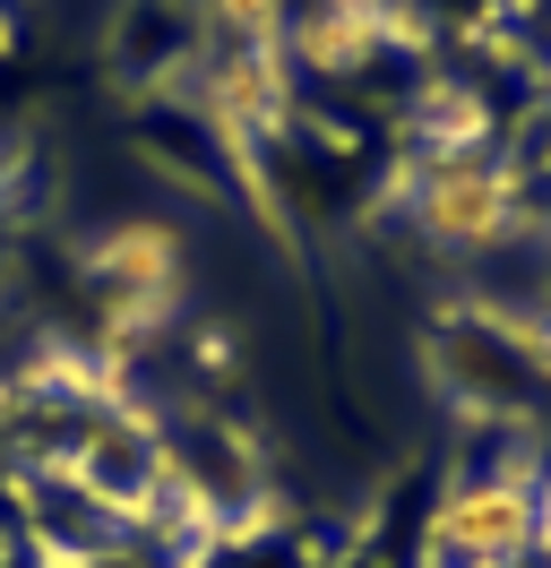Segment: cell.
<instances>
[{
	"instance_id": "cell-1",
	"label": "cell",
	"mask_w": 551,
	"mask_h": 568,
	"mask_svg": "<svg viewBox=\"0 0 551 568\" xmlns=\"http://www.w3.org/2000/svg\"><path fill=\"white\" fill-rule=\"evenodd\" d=\"M413 233L431 250L482 258V250H509L525 233V173L491 146H457V155H422L413 181Z\"/></svg>"
},
{
	"instance_id": "cell-2",
	"label": "cell",
	"mask_w": 551,
	"mask_h": 568,
	"mask_svg": "<svg viewBox=\"0 0 551 568\" xmlns=\"http://www.w3.org/2000/svg\"><path fill=\"white\" fill-rule=\"evenodd\" d=\"M87 284H96V311L112 336H130V327H156L181 311V293H190V250L172 224H121L112 242L87 258Z\"/></svg>"
},
{
	"instance_id": "cell-3",
	"label": "cell",
	"mask_w": 551,
	"mask_h": 568,
	"mask_svg": "<svg viewBox=\"0 0 551 568\" xmlns=\"http://www.w3.org/2000/svg\"><path fill=\"white\" fill-rule=\"evenodd\" d=\"M199 112L207 130L224 139L241 173H259V146L284 130V112H293V70H284V52H207L199 70Z\"/></svg>"
},
{
	"instance_id": "cell-4",
	"label": "cell",
	"mask_w": 551,
	"mask_h": 568,
	"mask_svg": "<svg viewBox=\"0 0 551 568\" xmlns=\"http://www.w3.org/2000/svg\"><path fill=\"white\" fill-rule=\"evenodd\" d=\"M431 542H440V551H457L465 568H509L517 551L534 542V491H525V483H509V474L465 483V491L431 517Z\"/></svg>"
},
{
	"instance_id": "cell-5",
	"label": "cell",
	"mask_w": 551,
	"mask_h": 568,
	"mask_svg": "<svg viewBox=\"0 0 551 568\" xmlns=\"http://www.w3.org/2000/svg\"><path fill=\"white\" fill-rule=\"evenodd\" d=\"M207 52H284L293 36V0H199Z\"/></svg>"
},
{
	"instance_id": "cell-6",
	"label": "cell",
	"mask_w": 551,
	"mask_h": 568,
	"mask_svg": "<svg viewBox=\"0 0 551 568\" xmlns=\"http://www.w3.org/2000/svg\"><path fill=\"white\" fill-rule=\"evenodd\" d=\"M491 327H500V336L517 345V362H525L534 379H551V320H525V311H500Z\"/></svg>"
}]
</instances>
